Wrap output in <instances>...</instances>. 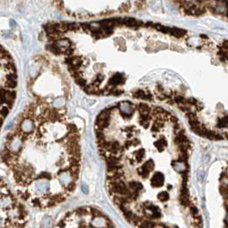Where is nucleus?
<instances>
[{
	"mask_svg": "<svg viewBox=\"0 0 228 228\" xmlns=\"http://www.w3.org/2000/svg\"><path fill=\"white\" fill-rule=\"evenodd\" d=\"M182 14L214 16L228 21V0H170Z\"/></svg>",
	"mask_w": 228,
	"mask_h": 228,
	"instance_id": "obj_1",
	"label": "nucleus"
},
{
	"mask_svg": "<svg viewBox=\"0 0 228 228\" xmlns=\"http://www.w3.org/2000/svg\"><path fill=\"white\" fill-rule=\"evenodd\" d=\"M164 181H165V177L162 173L160 172H156L155 174H154L151 179V185L154 188H159L161 187L164 185Z\"/></svg>",
	"mask_w": 228,
	"mask_h": 228,
	"instance_id": "obj_2",
	"label": "nucleus"
},
{
	"mask_svg": "<svg viewBox=\"0 0 228 228\" xmlns=\"http://www.w3.org/2000/svg\"><path fill=\"white\" fill-rule=\"evenodd\" d=\"M134 98L136 99H140V100H151L153 99V95H151L150 92L148 91H143V90H136L134 92L133 94Z\"/></svg>",
	"mask_w": 228,
	"mask_h": 228,
	"instance_id": "obj_3",
	"label": "nucleus"
},
{
	"mask_svg": "<svg viewBox=\"0 0 228 228\" xmlns=\"http://www.w3.org/2000/svg\"><path fill=\"white\" fill-rule=\"evenodd\" d=\"M129 189L130 191H138L140 192L143 189V186L142 183L137 182V181H130L129 183Z\"/></svg>",
	"mask_w": 228,
	"mask_h": 228,
	"instance_id": "obj_4",
	"label": "nucleus"
},
{
	"mask_svg": "<svg viewBox=\"0 0 228 228\" xmlns=\"http://www.w3.org/2000/svg\"><path fill=\"white\" fill-rule=\"evenodd\" d=\"M154 146L157 147V149H158L160 152H162V151L165 150V148H166V146H167V142H166L165 138H161V139L158 140V141H156V142L154 143Z\"/></svg>",
	"mask_w": 228,
	"mask_h": 228,
	"instance_id": "obj_5",
	"label": "nucleus"
},
{
	"mask_svg": "<svg viewBox=\"0 0 228 228\" xmlns=\"http://www.w3.org/2000/svg\"><path fill=\"white\" fill-rule=\"evenodd\" d=\"M137 109L140 114H150L151 113V107L147 104H140L137 106Z\"/></svg>",
	"mask_w": 228,
	"mask_h": 228,
	"instance_id": "obj_6",
	"label": "nucleus"
},
{
	"mask_svg": "<svg viewBox=\"0 0 228 228\" xmlns=\"http://www.w3.org/2000/svg\"><path fill=\"white\" fill-rule=\"evenodd\" d=\"M134 156H135V159H136V162H139V163L142 162L143 159H144V157H145V150L143 148H140L138 151L135 153Z\"/></svg>",
	"mask_w": 228,
	"mask_h": 228,
	"instance_id": "obj_7",
	"label": "nucleus"
},
{
	"mask_svg": "<svg viewBox=\"0 0 228 228\" xmlns=\"http://www.w3.org/2000/svg\"><path fill=\"white\" fill-rule=\"evenodd\" d=\"M154 161H151V160H149V161H146V163H145L142 167H143V170H145V171H147L148 173H150V172L154 170Z\"/></svg>",
	"mask_w": 228,
	"mask_h": 228,
	"instance_id": "obj_8",
	"label": "nucleus"
},
{
	"mask_svg": "<svg viewBox=\"0 0 228 228\" xmlns=\"http://www.w3.org/2000/svg\"><path fill=\"white\" fill-rule=\"evenodd\" d=\"M217 126L219 128H225V127L228 126V115H226V117H224L222 119H219Z\"/></svg>",
	"mask_w": 228,
	"mask_h": 228,
	"instance_id": "obj_9",
	"label": "nucleus"
},
{
	"mask_svg": "<svg viewBox=\"0 0 228 228\" xmlns=\"http://www.w3.org/2000/svg\"><path fill=\"white\" fill-rule=\"evenodd\" d=\"M158 199L162 202H165L169 200V195H168V193L166 191H162L158 195Z\"/></svg>",
	"mask_w": 228,
	"mask_h": 228,
	"instance_id": "obj_10",
	"label": "nucleus"
},
{
	"mask_svg": "<svg viewBox=\"0 0 228 228\" xmlns=\"http://www.w3.org/2000/svg\"><path fill=\"white\" fill-rule=\"evenodd\" d=\"M219 191L225 200L228 199V187L226 185H221L219 188Z\"/></svg>",
	"mask_w": 228,
	"mask_h": 228,
	"instance_id": "obj_11",
	"label": "nucleus"
},
{
	"mask_svg": "<svg viewBox=\"0 0 228 228\" xmlns=\"http://www.w3.org/2000/svg\"><path fill=\"white\" fill-rule=\"evenodd\" d=\"M137 173H138V175H139L140 177H142L143 179L147 178V177H148V175H149V173H148L147 171H146L145 170H143L142 166H141V167H139V168L137 169Z\"/></svg>",
	"mask_w": 228,
	"mask_h": 228,
	"instance_id": "obj_12",
	"label": "nucleus"
},
{
	"mask_svg": "<svg viewBox=\"0 0 228 228\" xmlns=\"http://www.w3.org/2000/svg\"><path fill=\"white\" fill-rule=\"evenodd\" d=\"M139 123H140V124L143 126V128L147 129L149 127L150 124H151V119H140Z\"/></svg>",
	"mask_w": 228,
	"mask_h": 228,
	"instance_id": "obj_13",
	"label": "nucleus"
},
{
	"mask_svg": "<svg viewBox=\"0 0 228 228\" xmlns=\"http://www.w3.org/2000/svg\"><path fill=\"white\" fill-rule=\"evenodd\" d=\"M189 207H190V213L193 214L194 216H197V215H199V214H198V210H197V209H196L195 207H194L192 204H190Z\"/></svg>",
	"mask_w": 228,
	"mask_h": 228,
	"instance_id": "obj_14",
	"label": "nucleus"
},
{
	"mask_svg": "<svg viewBox=\"0 0 228 228\" xmlns=\"http://www.w3.org/2000/svg\"><path fill=\"white\" fill-rule=\"evenodd\" d=\"M10 26H11V27H13V26L16 27V24L14 20H10Z\"/></svg>",
	"mask_w": 228,
	"mask_h": 228,
	"instance_id": "obj_15",
	"label": "nucleus"
}]
</instances>
